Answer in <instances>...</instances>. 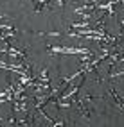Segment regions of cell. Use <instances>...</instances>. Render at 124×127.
<instances>
[{"label": "cell", "mask_w": 124, "mask_h": 127, "mask_svg": "<svg viewBox=\"0 0 124 127\" xmlns=\"http://www.w3.org/2000/svg\"><path fill=\"white\" fill-rule=\"evenodd\" d=\"M72 2H76V0H72Z\"/></svg>", "instance_id": "obj_1"}]
</instances>
